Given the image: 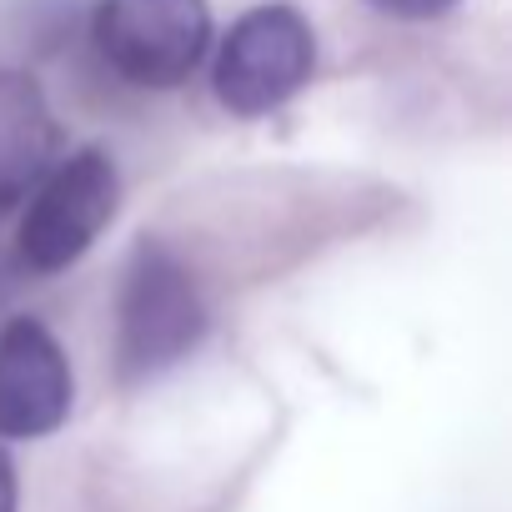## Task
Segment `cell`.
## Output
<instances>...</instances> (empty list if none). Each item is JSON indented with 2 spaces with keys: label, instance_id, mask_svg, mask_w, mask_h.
<instances>
[{
  "label": "cell",
  "instance_id": "5b68a950",
  "mask_svg": "<svg viewBox=\"0 0 512 512\" xmlns=\"http://www.w3.org/2000/svg\"><path fill=\"white\" fill-rule=\"evenodd\" d=\"M71 397L76 387L61 342L36 317H11L0 327V437L31 442L56 432Z\"/></svg>",
  "mask_w": 512,
  "mask_h": 512
},
{
  "label": "cell",
  "instance_id": "ba28073f",
  "mask_svg": "<svg viewBox=\"0 0 512 512\" xmlns=\"http://www.w3.org/2000/svg\"><path fill=\"white\" fill-rule=\"evenodd\" d=\"M21 507V487H16V462L0 452V512H16Z\"/></svg>",
  "mask_w": 512,
  "mask_h": 512
},
{
  "label": "cell",
  "instance_id": "7a4b0ae2",
  "mask_svg": "<svg viewBox=\"0 0 512 512\" xmlns=\"http://www.w3.org/2000/svg\"><path fill=\"white\" fill-rule=\"evenodd\" d=\"M317 71V36L297 6H251L221 36L211 61V91L231 116H272Z\"/></svg>",
  "mask_w": 512,
  "mask_h": 512
},
{
  "label": "cell",
  "instance_id": "52a82bcc",
  "mask_svg": "<svg viewBox=\"0 0 512 512\" xmlns=\"http://www.w3.org/2000/svg\"><path fill=\"white\" fill-rule=\"evenodd\" d=\"M372 6L387 11V16H397V21H432V16L452 11L457 0H372Z\"/></svg>",
  "mask_w": 512,
  "mask_h": 512
},
{
  "label": "cell",
  "instance_id": "8992f818",
  "mask_svg": "<svg viewBox=\"0 0 512 512\" xmlns=\"http://www.w3.org/2000/svg\"><path fill=\"white\" fill-rule=\"evenodd\" d=\"M56 166V116L36 76L0 71V211L21 206Z\"/></svg>",
  "mask_w": 512,
  "mask_h": 512
},
{
  "label": "cell",
  "instance_id": "3957f363",
  "mask_svg": "<svg viewBox=\"0 0 512 512\" xmlns=\"http://www.w3.org/2000/svg\"><path fill=\"white\" fill-rule=\"evenodd\" d=\"M91 41L121 81L171 91L211 51V6L206 0H96Z\"/></svg>",
  "mask_w": 512,
  "mask_h": 512
},
{
  "label": "cell",
  "instance_id": "6da1fadb",
  "mask_svg": "<svg viewBox=\"0 0 512 512\" xmlns=\"http://www.w3.org/2000/svg\"><path fill=\"white\" fill-rule=\"evenodd\" d=\"M206 337V302L176 251L161 241H141L121 282L116 307V362L126 382H146L181 357L196 352Z\"/></svg>",
  "mask_w": 512,
  "mask_h": 512
},
{
  "label": "cell",
  "instance_id": "277c9868",
  "mask_svg": "<svg viewBox=\"0 0 512 512\" xmlns=\"http://www.w3.org/2000/svg\"><path fill=\"white\" fill-rule=\"evenodd\" d=\"M116 196H121V181L106 151L86 146L56 161L46 181L26 196L21 231H16L21 262L31 272H66L71 262H81L96 246V236L106 231V221L116 216Z\"/></svg>",
  "mask_w": 512,
  "mask_h": 512
}]
</instances>
